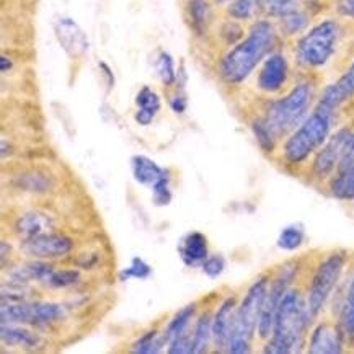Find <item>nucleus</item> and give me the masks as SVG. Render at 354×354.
Here are the masks:
<instances>
[{
	"instance_id": "34",
	"label": "nucleus",
	"mask_w": 354,
	"mask_h": 354,
	"mask_svg": "<svg viewBox=\"0 0 354 354\" xmlns=\"http://www.w3.org/2000/svg\"><path fill=\"white\" fill-rule=\"evenodd\" d=\"M152 274V268L151 265H147L142 258L136 257L133 258V261H131V265L128 268H124V270L120 273V281H129V279H147L149 276Z\"/></svg>"
},
{
	"instance_id": "43",
	"label": "nucleus",
	"mask_w": 354,
	"mask_h": 354,
	"mask_svg": "<svg viewBox=\"0 0 354 354\" xmlns=\"http://www.w3.org/2000/svg\"><path fill=\"white\" fill-rule=\"evenodd\" d=\"M6 258H7V243L2 242V263L6 261Z\"/></svg>"
},
{
	"instance_id": "35",
	"label": "nucleus",
	"mask_w": 354,
	"mask_h": 354,
	"mask_svg": "<svg viewBox=\"0 0 354 354\" xmlns=\"http://www.w3.org/2000/svg\"><path fill=\"white\" fill-rule=\"evenodd\" d=\"M279 21H281V28H283L284 33L289 35V36L301 33V31L306 30L307 25H308L307 15L301 10L289 13V15L281 18Z\"/></svg>"
},
{
	"instance_id": "30",
	"label": "nucleus",
	"mask_w": 354,
	"mask_h": 354,
	"mask_svg": "<svg viewBox=\"0 0 354 354\" xmlns=\"http://www.w3.org/2000/svg\"><path fill=\"white\" fill-rule=\"evenodd\" d=\"M165 344L167 342L165 338H163V333L160 335L157 330H151L145 331L142 337L133 344L131 351L136 354H156L160 353Z\"/></svg>"
},
{
	"instance_id": "17",
	"label": "nucleus",
	"mask_w": 354,
	"mask_h": 354,
	"mask_svg": "<svg viewBox=\"0 0 354 354\" xmlns=\"http://www.w3.org/2000/svg\"><path fill=\"white\" fill-rule=\"evenodd\" d=\"M180 257L185 261V265L196 266L203 265V261L209 257L207 252V239L201 232H192L183 239L180 243Z\"/></svg>"
},
{
	"instance_id": "29",
	"label": "nucleus",
	"mask_w": 354,
	"mask_h": 354,
	"mask_svg": "<svg viewBox=\"0 0 354 354\" xmlns=\"http://www.w3.org/2000/svg\"><path fill=\"white\" fill-rule=\"evenodd\" d=\"M301 0H260V10L271 18H283L301 10Z\"/></svg>"
},
{
	"instance_id": "32",
	"label": "nucleus",
	"mask_w": 354,
	"mask_h": 354,
	"mask_svg": "<svg viewBox=\"0 0 354 354\" xmlns=\"http://www.w3.org/2000/svg\"><path fill=\"white\" fill-rule=\"evenodd\" d=\"M260 10V0H232L229 6V15L235 20H250Z\"/></svg>"
},
{
	"instance_id": "31",
	"label": "nucleus",
	"mask_w": 354,
	"mask_h": 354,
	"mask_svg": "<svg viewBox=\"0 0 354 354\" xmlns=\"http://www.w3.org/2000/svg\"><path fill=\"white\" fill-rule=\"evenodd\" d=\"M304 240H306V232H304L302 225L292 224L281 230L278 237V247L284 250V252H294V250L301 247Z\"/></svg>"
},
{
	"instance_id": "44",
	"label": "nucleus",
	"mask_w": 354,
	"mask_h": 354,
	"mask_svg": "<svg viewBox=\"0 0 354 354\" xmlns=\"http://www.w3.org/2000/svg\"><path fill=\"white\" fill-rule=\"evenodd\" d=\"M214 2H217V3H224V2H227V0H214Z\"/></svg>"
},
{
	"instance_id": "18",
	"label": "nucleus",
	"mask_w": 354,
	"mask_h": 354,
	"mask_svg": "<svg viewBox=\"0 0 354 354\" xmlns=\"http://www.w3.org/2000/svg\"><path fill=\"white\" fill-rule=\"evenodd\" d=\"M131 170H133L134 180L139 185L149 186V188H152L157 181H160L165 175H169V171L163 170L152 158L145 156H134L131 158Z\"/></svg>"
},
{
	"instance_id": "11",
	"label": "nucleus",
	"mask_w": 354,
	"mask_h": 354,
	"mask_svg": "<svg viewBox=\"0 0 354 354\" xmlns=\"http://www.w3.org/2000/svg\"><path fill=\"white\" fill-rule=\"evenodd\" d=\"M288 59L281 53L270 54L263 62L258 74V88L265 93H276L284 87L288 80Z\"/></svg>"
},
{
	"instance_id": "7",
	"label": "nucleus",
	"mask_w": 354,
	"mask_h": 354,
	"mask_svg": "<svg viewBox=\"0 0 354 354\" xmlns=\"http://www.w3.org/2000/svg\"><path fill=\"white\" fill-rule=\"evenodd\" d=\"M344 266H346V255L342 252L331 253L317 266L306 299L308 315L312 320L317 319L325 308L326 302L342 279Z\"/></svg>"
},
{
	"instance_id": "9",
	"label": "nucleus",
	"mask_w": 354,
	"mask_h": 354,
	"mask_svg": "<svg viewBox=\"0 0 354 354\" xmlns=\"http://www.w3.org/2000/svg\"><path fill=\"white\" fill-rule=\"evenodd\" d=\"M351 134V129L342 128L333 136H330L326 142L315 152L314 163H312V174H314L315 178L324 180L333 171H337L339 163L343 160L344 152H346Z\"/></svg>"
},
{
	"instance_id": "14",
	"label": "nucleus",
	"mask_w": 354,
	"mask_h": 354,
	"mask_svg": "<svg viewBox=\"0 0 354 354\" xmlns=\"http://www.w3.org/2000/svg\"><path fill=\"white\" fill-rule=\"evenodd\" d=\"M354 97V62L344 71V74L337 82L330 84L324 92H322L319 103L317 105L325 108V110L337 111L343 103Z\"/></svg>"
},
{
	"instance_id": "28",
	"label": "nucleus",
	"mask_w": 354,
	"mask_h": 354,
	"mask_svg": "<svg viewBox=\"0 0 354 354\" xmlns=\"http://www.w3.org/2000/svg\"><path fill=\"white\" fill-rule=\"evenodd\" d=\"M188 15L194 31L203 33L207 28L211 20V7L206 0H189L188 2Z\"/></svg>"
},
{
	"instance_id": "20",
	"label": "nucleus",
	"mask_w": 354,
	"mask_h": 354,
	"mask_svg": "<svg viewBox=\"0 0 354 354\" xmlns=\"http://www.w3.org/2000/svg\"><path fill=\"white\" fill-rule=\"evenodd\" d=\"M330 193L339 201H354V163L338 167L330 180Z\"/></svg>"
},
{
	"instance_id": "36",
	"label": "nucleus",
	"mask_w": 354,
	"mask_h": 354,
	"mask_svg": "<svg viewBox=\"0 0 354 354\" xmlns=\"http://www.w3.org/2000/svg\"><path fill=\"white\" fill-rule=\"evenodd\" d=\"M80 274L79 271L75 270H54L51 276H49L46 284L51 286V288H69V286H74L75 283H79Z\"/></svg>"
},
{
	"instance_id": "33",
	"label": "nucleus",
	"mask_w": 354,
	"mask_h": 354,
	"mask_svg": "<svg viewBox=\"0 0 354 354\" xmlns=\"http://www.w3.org/2000/svg\"><path fill=\"white\" fill-rule=\"evenodd\" d=\"M156 71L163 85H174L176 80L175 62L169 53H160L156 61Z\"/></svg>"
},
{
	"instance_id": "2",
	"label": "nucleus",
	"mask_w": 354,
	"mask_h": 354,
	"mask_svg": "<svg viewBox=\"0 0 354 354\" xmlns=\"http://www.w3.org/2000/svg\"><path fill=\"white\" fill-rule=\"evenodd\" d=\"M276 43V28L271 21L258 20L252 25L247 38L240 41L222 57L219 64L221 79L229 85L247 80L263 59L270 56Z\"/></svg>"
},
{
	"instance_id": "41",
	"label": "nucleus",
	"mask_w": 354,
	"mask_h": 354,
	"mask_svg": "<svg viewBox=\"0 0 354 354\" xmlns=\"http://www.w3.org/2000/svg\"><path fill=\"white\" fill-rule=\"evenodd\" d=\"M349 163H354V133L351 134V139H349L346 152H344L343 160H342V163H339V167L349 165Z\"/></svg>"
},
{
	"instance_id": "25",
	"label": "nucleus",
	"mask_w": 354,
	"mask_h": 354,
	"mask_svg": "<svg viewBox=\"0 0 354 354\" xmlns=\"http://www.w3.org/2000/svg\"><path fill=\"white\" fill-rule=\"evenodd\" d=\"M31 315H33V304L25 301L2 304V324H31Z\"/></svg>"
},
{
	"instance_id": "40",
	"label": "nucleus",
	"mask_w": 354,
	"mask_h": 354,
	"mask_svg": "<svg viewBox=\"0 0 354 354\" xmlns=\"http://www.w3.org/2000/svg\"><path fill=\"white\" fill-rule=\"evenodd\" d=\"M170 106H171V110H174L175 113H178V115L185 113L186 106H188V102H186V95L185 93H176L175 97L170 100Z\"/></svg>"
},
{
	"instance_id": "1",
	"label": "nucleus",
	"mask_w": 354,
	"mask_h": 354,
	"mask_svg": "<svg viewBox=\"0 0 354 354\" xmlns=\"http://www.w3.org/2000/svg\"><path fill=\"white\" fill-rule=\"evenodd\" d=\"M312 98L314 87L308 82H302L286 97L271 103L265 116L253 122V134L263 152H273L278 139L292 133L306 120Z\"/></svg>"
},
{
	"instance_id": "8",
	"label": "nucleus",
	"mask_w": 354,
	"mask_h": 354,
	"mask_svg": "<svg viewBox=\"0 0 354 354\" xmlns=\"http://www.w3.org/2000/svg\"><path fill=\"white\" fill-rule=\"evenodd\" d=\"M297 266L294 263H288L276 273L273 279L268 283V289L265 294V301H263L260 320H258V337L261 339L270 338L271 331H273L276 312H278L279 304L286 296V292L290 289V284L296 279Z\"/></svg>"
},
{
	"instance_id": "37",
	"label": "nucleus",
	"mask_w": 354,
	"mask_h": 354,
	"mask_svg": "<svg viewBox=\"0 0 354 354\" xmlns=\"http://www.w3.org/2000/svg\"><path fill=\"white\" fill-rule=\"evenodd\" d=\"M152 201L156 206H169L171 203V192H170V176L165 175L160 181H157L152 186Z\"/></svg>"
},
{
	"instance_id": "16",
	"label": "nucleus",
	"mask_w": 354,
	"mask_h": 354,
	"mask_svg": "<svg viewBox=\"0 0 354 354\" xmlns=\"http://www.w3.org/2000/svg\"><path fill=\"white\" fill-rule=\"evenodd\" d=\"M53 227L54 222L51 216L39 211H30L18 217L15 222V232L21 242H26V240L53 232Z\"/></svg>"
},
{
	"instance_id": "27",
	"label": "nucleus",
	"mask_w": 354,
	"mask_h": 354,
	"mask_svg": "<svg viewBox=\"0 0 354 354\" xmlns=\"http://www.w3.org/2000/svg\"><path fill=\"white\" fill-rule=\"evenodd\" d=\"M194 312H196V304L186 306L181 308L180 312H176L174 319L169 322V325H167V328L163 330V338H165L167 343H169L174 337H176V335L181 333V331L188 328L194 317Z\"/></svg>"
},
{
	"instance_id": "24",
	"label": "nucleus",
	"mask_w": 354,
	"mask_h": 354,
	"mask_svg": "<svg viewBox=\"0 0 354 354\" xmlns=\"http://www.w3.org/2000/svg\"><path fill=\"white\" fill-rule=\"evenodd\" d=\"M66 310L61 304L53 302H35L33 304V315H31V325L36 326H48L64 319Z\"/></svg>"
},
{
	"instance_id": "38",
	"label": "nucleus",
	"mask_w": 354,
	"mask_h": 354,
	"mask_svg": "<svg viewBox=\"0 0 354 354\" xmlns=\"http://www.w3.org/2000/svg\"><path fill=\"white\" fill-rule=\"evenodd\" d=\"M203 273L206 276H209V278H219V276L224 273L225 270V260L224 257L221 255H212V257H207L206 260L203 261Z\"/></svg>"
},
{
	"instance_id": "21",
	"label": "nucleus",
	"mask_w": 354,
	"mask_h": 354,
	"mask_svg": "<svg viewBox=\"0 0 354 354\" xmlns=\"http://www.w3.org/2000/svg\"><path fill=\"white\" fill-rule=\"evenodd\" d=\"M2 343L10 348H36L39 344V337L33 331L21 328L20 325L2 324V333H0Z\"/></svg>"
},
{
	"instance_id": "5",
	"label": "nucleus",
	"mask_w": 354,
	"mask_h": 354,
	"mask_svg": "<svg viewBox=\"0 0 354 354\" xmlns=\"http://www.w3.org/2000/svg\"><path fill=\"white\" fill-rule=\"evenodd\" d=\"M268 283H270V281H268L265 276L258 278L255 283L250 286V289L243 296L242 302L239 304L237 310H235L234 328L232 333H230L225 353H250V349H252V342L253 338H255V333L258 330V320H260Z\"/></svg>"
},
{
	"instance_id": "19",
	"label": "nucleus",
	"mask_w": 354,
	"mask_h": 354,
	"mask_svg": "<svg viewBox=\"0 0 354 354\" xmlns=\"http://www.w3.org/2000/svg\"><path fill=\"white\" fill-rule=\"evenodd\" d=\"M136 105H138V111L134 115L136 122L139 126H149L160 110V98L152 88L142 87L136 95Z\"/></svg>"
},
{
	"instance_id": "10",
	"label": "nucleus",
	"mask_w": 354,
	"mask_h": 354,
	"mask_svg": "<svg viewBox=\"0 0 354 354\" xmlns=\"http://www.w3.org/2000/svg\"><path fill=\"white\" fill-rule=\"evenodd\" d=\"M26 255L35 260H53V258H62L69 255L74 248V243L66 235L57 232H48L39 237L26 240L21 245Z\"/></svg>"
},
{
	"instance_id": "6",
	"label": "nucleus",
	"mask_w": 354,
	"mask_h": 354,
	"mask_svg": "<svg viewBox=\"0 0 354 354\" xmlns=\"http://www.w3.org/2000/svg\"><path fill=\"white\" fill-rule=\"evenodd\" d=\"M339 39V25L335 20H324L312 26L299 39L296 48L297 61L310 69L324 67L330 61Z\"/></svg>"
},
{
	"instance_id": "12",
	"label": "nucleus",
	"mask_w": 354,
	"mask_h": 354,
	"mask_svg": "<svg viewBox=\"0 0 354 354\" xmlns=\"http://www.w3.org/2000/svg\"><path fill=\"white\" fill-rule=\"evenodd\" d=\"M56 38L61 44L62 49L69 54L71 57H79L82 54L87 53L88 49V38L85 31L75 24L72 18L61 17L54 25Z\"/></svg>"
},
{
	"instance_id": "39",
	"label": "nucleus",
	"mask_w": 354,
	"mask_h": 354,
	"mask_svg": "<svg viewBox=\"0 0 354 354\" xmlns=\"http://www.w3.org/2000/svg\"><path fill=\"white\" fill-rule=\"evenodd\" d=\"M337 12L344 18L354 20V0H338Z\"/></svg>"
},
{
	"instance_id": "22",
	"label": "nucleus",
	"mask_w": 354,
	"mask_h": 354,
	"mask_svg": "<svg viewBox=\"0 0 354 354\" xmlns=\"http://www.w3.org/2000/svg\"><path fill=\"white\" fill-rule=\"evenodd\" d=\"M338 325L343 331L344 338H346L351 344H354V276L353 279L349 281L343 304L342 307H339Z\"/></svg>"
},
{
	"instance_id": "42",
	"label": "nucleus",
	"mask_w": 354,
	"mask_h": 354,
	"mask_svg": "<svg viewBox=\"0 0 354 354\" xmlns=\"http://www.w3.org/2000/svg\"><path fill=\"white\" fill-rule=\"evenodd\" d=\"M10 67H12V62L7 61L6 56H2V59H0V69H2V72H7Z\"/></svg>"
},
{
	"instance_id": "3",
	"label": "nucleus",
	"mask_w": 354,
	"mask_h": 354,
	"mask_svg": "<svg viewBox=\"0 0 354 354\" xmlns=\"http://www.w3.org/2000/svg\"><path fill=\"white\" fill-rule=\"evenodd\" d=\"M310 322L307 302L302 299L301 292L296 289H289L279 304L273 331L263 351L271 354L299 353L306 343Z\"/></svg>"
},
{
	"instance_id": "26",
	"label": "nucleus",
	"mask_w": 354,
	"mask_h": 354,
	"mask_svg": "<svg viewBox=\"0 0 354 354\" xmlns=\"http://www.w3.org/2000/svg\"><path fill=\"white\" fill-rule=\"evenodd\" d=\"M212 342V317L209 314H204L199 317L193 328V344H192V353L199 354L206 353L207 346Z\"/></svg>"
},
{
	"instance_id": "23",
	"label": "nucleus",
	"mask_w": 354,
	"mask_h": 354,
	"mask_svg": "<svg viewBox=\"0 0 354 354\" xmlns=\"http://www.w3.org/2000/svg\"><path fill=\"white\" fill-rule=\"evenodd\" d=\"M53 266H49L48 263L41 261H35V263H28V265L17 268L15 271H12V279L18 281V283L26 284L30 281H38V283H46L49 276L53 273Z\"/></svg>"
},
{
	"instance_id": "15",
	"label": "nucleus",
	"mask_w": 354,
	"mask_h": 354,
	"mask_svg": "<svg viewBox=\"0 0 354 354\" xmlns=\"http://www.w3.org/2000/svg\"><path fill=\"white\" fill-rule=\"evenodd\" d=\"M235 310H237L235 297H229L221 304V307L212 317V343H214L217 351H225L227 349L230 333L234 328Z\"/></svg>"
},
{
	"instance_id": "4",
	"label": "nucleus",
	"mask_w": 354,
	"mask_h": 354,
	"mask_svg": "<svg viewBox=\"0 0 354 354\" xmlns=\"http://www.w3.org/2000/svg\"><path fill=\"white\" fill-rule=\"evenodd\" d=\"M335 113L317 105L297 126L283 145V157L290 165H299L314 156L330 138Z\"/></svg>"
},
{
	"instance_id": "13",
	"label": "nucleus",
	"mask_w": 354,
	"mask_h": 354,
	"mask_svg": "<svg viewBox=\"0 0 354 354\" xmlns=\"http://www.w3.org/2000/svg\"><path fill=\"white\" fill-rule=\"evenodd\" d=\"M344 335L339 325H317L308 338V353L312 354H338L343 351Z\"/></svg>"
}]
</instances>
